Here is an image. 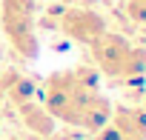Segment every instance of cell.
<instances>
[{"mask_svg":"<svg viewBox=\"0 0 146 140\" xmlns=\"http://www.w3.org/2000/svg\"><path fill=\"white\" fill-rule=\"evenodd\" d=\"M43 106L54 120L98 131L112 120V100L100 92L98 69L75 66L66 72H54L43 83Z\"/></svg>","mask_w":146,"mask_h":140,"instance_id":"cell-1","label":"cell"},{"mask_svg":"<svg viewBox=\"0 0 146 140\" xmlns=\"http://www.w3.org/2000/svg\"><path fill=\"white\" fill-rule=\"evenodd\" d=\"M92 60L98 66V72L106 75L109 80H137L146 75V49L129 43L117 32H103L92 46Z\"/></svg>","mask_w":146,"mask_h":140,"instance_id":"cell-2","label":"cell"},{"mask_svg":"<svg viewBox=\"0 0 146 140\" xmlns=\"http://www.w3.org/2000/svg\"><path fill=\"white\" fill-rule=\"evenodd\" d=\"M0 29L20 60H35L40 54L37 0H0Z\"/></svg>","mask_w":146,"mask_h":140,"instance_id":"cell-3","label":"cell"},{"mask_svg":"<svg viewBox=\"0 0 146 140\" xmlns=\"http://www.w3.org/2000/svg\"><path fill=\"white\" fill-rule=\"evenodd\" d=\"M49 20L54 23L57 32L83 46H92L106 32V20L89 6H54L49 12Z\"/></svg>","mask_w":146,"mask_h":140,"instance_id":"cell-4","label":"cell"},{"mask_svg":"<svg viewBox=\"0 0 146 140\" xmlns=\"http://www.w3.org/2000/svg\"><path fill=\"white\" fill-rule=\"evenodd\" d=\"M123 140H146V109H129V106H117L112 109V120H109Z\"/></svg>","mask_w":146,"mask_h":140,"instance_id":"cell-5","label":"cell"},{"mask_svg":"<svg viewBox=\"0 0 146 140\" xmlns=\"http://www.w3.org/2000/svg\"><path fill=\"white\" fill-rule=\"evenodd\" d=\"M17 114H20V120H23V126L32 131V134H37V137H49L52 131H54V117L46 112V106L40 103V100H26V103H20L17 106Z\"/></svg>","mask_w":146,"mask_h":140,"instance_id":"cell-6","label":"cell"},{"mask_svg":"<svg viewBox=\"0 0 146 140\" xmlns=\"http://www.w3.org/2000/svg\"><path fill=\"white\" fill-rule=\"evenodd\" d=\"M0 80H3V97H9L15 106H20V103L37 97V86H35V80L26 77V75H17V72H0Z\"/></svg>","mask_w":146,"mask_h":140,"instance_id":"cell-7","label":"cell"},{"mask_svg":"<svg viewBox=\"0 0 146 140\" xmlns=\"http://www.w3.org/2000/svg\"><path fill=\"white\" fill-rule=\"evenodd\" d=\"M126 17L132 23H146V0H126Z\"/></svg>","mask_w":146,"mask_h":140,"instance_id":"cell-8","label":"cell"},{"mask_svg":"<svg viewBox=\"0 0 146 140\" xmlns=\"http://www.w3.org/2000/svg\"><path fill=\"white\" fill-rule=\"evenodd\" d=\"M86 3H92V0H78V6H86Z\"/></svg>","mask_w":146,"mask_h":140,"instance_id":"cell-9","label":"cell"},{"mask_svg":"<svg viewBox=\"0 0 146 140\" xmlns=\"http://www.w3.org/2000/svg\"><path fill=\"white\" fill-rule=\"evenodd\" d=\"M0 97H3V80H0Z\"/></svg>","mask_w":146,"mask_h":140,"instance_id":"cell-10","label":"cell"}]
</instances>
